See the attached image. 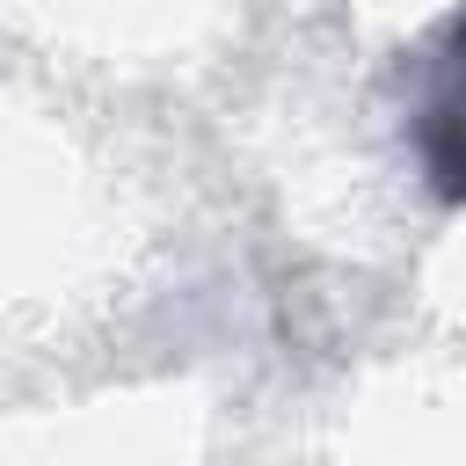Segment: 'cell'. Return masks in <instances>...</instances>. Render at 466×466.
I'll list each match as a JSON object with an SVG mask.
<instances>
[{"label":"cell","mask_w":466,"mask_h":466,"mask_svg":"<svg viewBox=\"0 0 466 466\" xmlns=\"http://www.w3.org/2000/svg\"><path fill=\"white\" fill-rule=\"evenodd\" d=\"M408 146L422 182L444 204H466V7L430 36L415 58V95H408Z\"/></svg>","instance_id":"1"}]
</instances>
